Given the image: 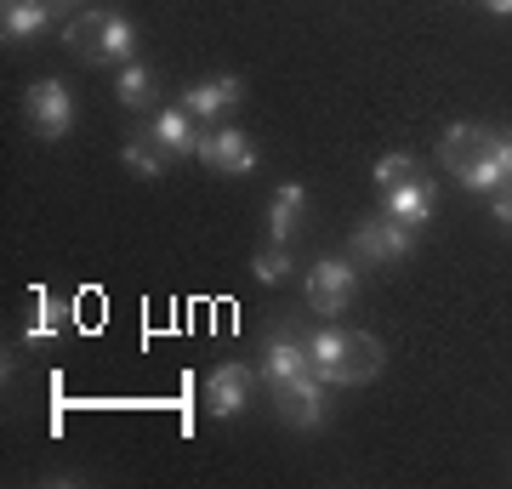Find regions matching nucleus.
Here are the masks:
<instances>
[{"mask_svg":"<svg viewBox=\"0 0 512 489\" xmlns=\"http://www.w3.org/2000/svg\"><path fill=\"white\" fill-rule=\"evenodd\" d=\"M439 165L461 177L473 194H501L507 188V160H501V131L490 126H450L439 137Z\"/></svg>","mask_w":512,"mask_h":489,"instance_id":"f257e3e1","label":"nucleus"},{"mask_svg":"<svg viewBox=\"0 0 512 489\" xmlns=\"http://www.w3.org/2000/svg\"><path fill=\"white\" fill-rule=\"evenodd\" d=\"M308 359L313 370L330 381V387H365V381L382 376V342L365 336V330H342L325 325L308 336Z\"/></svg>","mask_w":512,"mask_h":489,"instance_id":"f03ea898","label":"nucleus"},{"mask_svg":"<svg viewBox=\"0 0 512 489\" xmlns=\"http://www.w3.org/2000/svg\"><path fill=\"white\" fill-rule=\"evenodd\" d=\"M325 387L330 381L319 376V370H302V376L279 381V387H268L274 393V410L285 427H296V433H313L319 421H325Z\"/></svg>","mask_w":512,"mask_h":489,"instance_id":"7ed1b4c3","label":"nucleus"},{"mask_svg":"<svg viewBox=\"0 0 512 489\" xmlns=\"http://www.w3.org/2000/svg\"><path fill=\"white\" fill-rule=\"evenodd\" d=\"M353 285H359V262H313V273H308V308L319 313V319H342L348 313V302H353Z\"/></svg>","mask_w":512,"mask_h":489,"instance_id":"20e7f679","label":"nucleus"},{"mask_svg":"<svg viewBox=\"0 0 512 489\" xmlns=\"http://www.w3.org/2000/svg\"><path fill=\"white\" fill-rule=\"evenodd\" d=\"M23 114H29L35 137L57 143V137H69V126H74V91L63 86V80H35V86L23 91Z\"/></svg>","mask_w":512,"mask_h":489,"instance_id":"39448f33","label":"nucleus"},{"mask_svg":"<svg viewBox=\"0 0 512 489\" xmlns=\"http://www.w3.org/2000/svg\"><path fill=\"white\" fill-rule=\"evenodd\" d=\"M194 160L211 165V171H222V177H251L256 171V148H251L245 131L217 126V131H200V137H194Z\"/></svg>","mask_w":512,"mask_h":489,"instance_id":"423d86ee","label":"nucleus"},{"mask_svg":"<svg viewBox=\"0 0 512 489\" xmlns=\"http://www.w3.org/2000/svg\"><path fill=\"white\" fill-rule=\"evenodd\" d=\"M410 245H416V228H404V222H359L348 234V251L353 262H404L410 256Z\"/></svg>","mask_w":512,"mask_h":489,"instance_id":"0eeeda50","label":"nucleus"},{"mask_svg":"<svg viewBox=\"0 0 512 489\" xmlns=\"http://www.w3.org/2000/svg\"><path fill=\"white\" fill-rule=\"evenodd\" d=\"M251 387H256V370L251 364H217L211 370V381H205V410L211 416H239L245 410V399H251Z\"/></svg>","mask_w":512,"mask_h":489,"instance_id":"6e6552de","label":"nucleus"},{"mask_svg":"<svg viewBox=\"0 0 512 489\" xmlns=\"http://www.w3.org/2000/svg\"><path fill=\"white\" fill-rule=\"evenodd\" d=\"M302 370H313L308 342H296L291 330H268V336H262V381L279 387V381L302 376Z\"/></svg>","mask_w":512,"mask_h":489,"instance_id":"1a4fd4ad","label":"nucleus"},{"mask_svg":"<svg viewBox=\"0 0 512 489\" xmlns=\"http://www.w3.org/2000/svg\"><path fill=\"white\" fill-rule=\"evenodd\" d=\"M433 205H439V188H433L427 177L404 182V188H387V217L404 222V228H427Z\"/></svg>","mask_w":512,"mask_h":489,"instance_id":"9d476101","label":"nucleus"},{"mask_svg":"<svg viewBox=\"0 0 512 489\" xmlns=\"http://www.w3.org/2000/svg\"><path fill=\"white\" fill-rule=\"evenodd\" d=\"M239 97H245L239 74H217V80H200V86L183 91V109L194 114V120H217L222 109H234Z\"/></svg>","mask_w":512,"mask_h":489,"instance_id":"9b49d317","label":"nucleus"},{"mask_svg":"<svg viewBox=\"0 0 512 489\" xmlns=\"http://www.w3.org/2000/svg\"><path fill=\"white\" fill-rule=\"evenodd\" d=\"M302 211H308V188L302 182H285L274 200H268V234H274V245H285L302 228Z\"/></svg>","mask_w":512,"mask_h":489,"instance_id":"f8f14e48","label":"nucleus"},{"mask_svg":"<svg viewBox=\"0 0 512 489\" xmlns=\"http://www.w3.org/2000/svg\"><path fill=\"white\" fill-rule=\"evenodd\" d=\"M52 23V6L46 0H0V35L6 40H29Z\"/></svg>","mask_w":512,"mask_h":489,"instance_id":"ddd939ff","label":"nucleus"},{"mask_svg":"<svg viewBox=\"0 0 512 489\" xmlns=\"http://www.w3.org/2000/svg\"><path fill=\"white\" fill-rule=\"evenodd\" d=\"M69 46L86 63H109V12H86L69 23Z\"/></svg>","mask_w":512,"mask_h":489,"instance_id":"4468645a","label":"nucleus"},{"mask_svg":"<svg viewBox=\"0 0 512 489\" xmlns=\"http://www.w3.org/2000/svg\"><path fill=\"white\" fill-rule=\"evenodd\" d=\"M194 114L188 109H160L154 114V143L165 148V154H194Z\"/></svg>","mask_w":512,"mask_h":489,"instance_id":"2eb2a0df","label":"nucleus"},{"mask_svg":"<svg viewBox=\"0 0 512 489\" xmlns=\"http://www.w3.org/2000/svg\"><path fill=\"white\" fill-rule=\"evenodd\" d=\"M114 97H120L126 109H148V103H154V74H148V63H126L120 80H114Z\"/></svg>","mask_w":512,"mask_h":489,"instance_id":"dca6fc26","label":"nucleus"},{"mask_svg":"<svg viewBox=\"0 0 512 489\" xmlns=\"http://www.w3.org/2000/svg\"><path fill=\"white\" fill-rule=\"evenodd\" d=\"M370 177L382 182V194H387V188H404V182L427 177V171H421V160H416V154H382V160H376V171H370Z\"/></svg>","mask_w":512,"mask_h":489,"instance_id":"f3484780","label":"nucleus"},{"mask_svg":"<svg viewBox=\"0 0 512 489\" xmlns=\"http://www.w3.org/2000/svg\"><path fill=\"white\" fill-rule=\"evenodd\" d=\"M160 154H165V148H160V143H143V137H131V143L120 148V160H126V171H137V177H148V182H154V177L165 171V160H160Z\"/></svg>","mask_w":512,"mask_h":489,"instance_id":"a211bd4d","label":"nucleus"},{"mask_svg":"<svg viewBox=\"0 0 512 489\" xmlns=\"http://www.w3.org/2000/svg\"><path fill=\"white\" fill-rule=\"evenodd\" d=\"M109 63H137V29H131V18H120V12H109Z\"/></svg>","mask_w":512,"mask_h":489,"instance_id":"6ab92c4d","label":"nucleus"},{"mask_svg":"<svg viewBox=\"0 0 512 489\" xmlns=\"http://www.w3.org/2000/svg\"><path fill=\"white\" fill-rule=\"evenodd\" d=\"M251 273H256V285H279V279L291 273V251H285V245H274V251H256Z\"/></svg>","mask_w":512,"mask_h":489,"instance_id":"aec40b11","label":"nucleus"},{"mask_svg":"<svg viewBox=\"0 0 512 489\" xmlns=\"http://www.w3.org/2000/svg\"><path fill=\"white\" fill-rule=\"evenodd\" d=\"M52 313H40V319H35V325H29V342H46V336H52Z\"/></svg>","mask_w":512,"mask_h":489,"instance_id":"412c9836","label":"nucleus"},{"mask_svg":"<svg viewBox=\"0 0 512 489\" xmlns=\"http://www.w3.org/2000/svg\"><path fill=\"white\" fill-rule=\"evenodd\" d=\"M495 222H507V228H512V194H507V188L495 194Z\"/></svg>","mask_w":512,"mask_h":489,"instance_id":"4be33fe9","label":"nucleus"},{"mask_svg":"<svg viewBox=\"0 0 512 489\" xmlns=\"http://www.w3.org/2000/svg\"><path fill=\"white\" fill-rule=\"evenodd\" d=\"M484 12H495V18H512V0H478Z\"/></svg>","mask_w":512,"mask_h":489,"instance_id":"5701e85b","label":"nucleus"},{"mask_svg":"<svg viewBox=\"0 0 512 489\" xmlns=\"http://www.w3.org/2000/svg\"><path fill=\"white\" fill-rule=\"evenodd\" d=\"M501 160H507V177H512V131L501 137Z\"/></svg>","mask_w":512,"mask_h":489,"instance_id":"b1692460","label":"nucleus"},{"mask_svg":"<svg viewBox=\"0 0 512 489\" xmlns=\"http://www.w3.org/2000/svg\"><path fill=\"white\" fill-rule=\"evenodd\" d=\"M46 6H52V12H69V6H74V0H46Z\"/></svg>","mask_w":512,"mask_h":489,"instance_id":"393cba45","label":"nucleus"}]
</instances>
